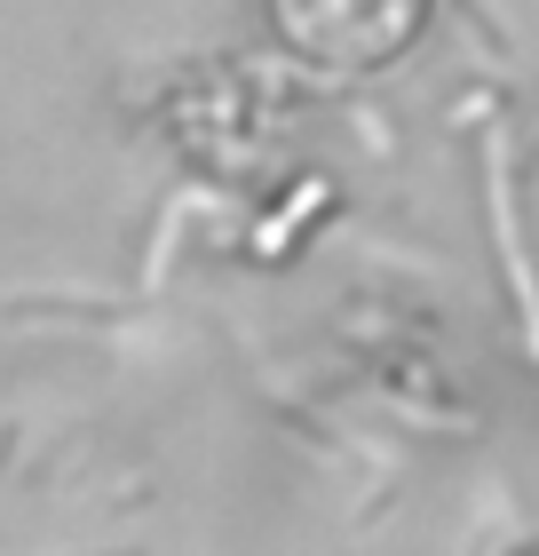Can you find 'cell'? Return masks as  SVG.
Instances as JSON below:
<instances>
[{"instance_id": "obj_1", "label": "cell", "mask_w": 539, "mask_h": 556, "mask_svg": "<svg viewBox=\"0 0 539 556\" xmlns=\"http://www.w3.org/2000/svg\"><path fill=\"white\" fill-rule=\"evenodd\" d=\"M421 16H428V0H270L278 40L301 64H325V72H373V64L405 56Z\"/></svg>"}]
</instances>
